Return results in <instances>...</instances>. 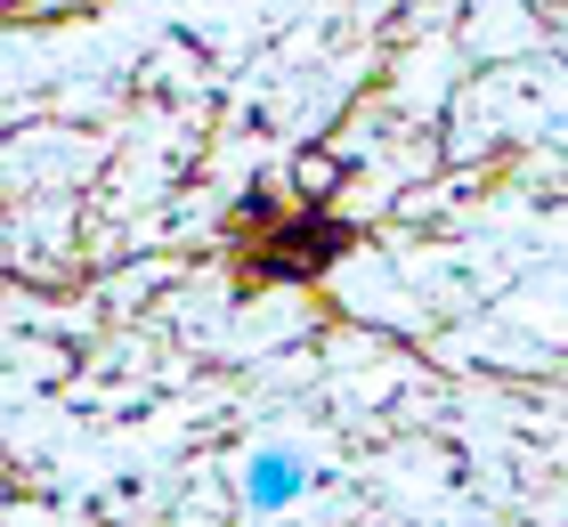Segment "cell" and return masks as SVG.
<instances>
[{"instance_id":"1","label":"cell","mask_w":568,"mask_h":527,"mask_svg":"<svg viewBox=\"0 0 568 527\" xmlns=\"http://www.w3.org/2000/svg\"><path fill=\"white\" fill-rule=\"evenodd\" d=\"M301 495H308V463L293 455V446H261V455L244 463V504L261 519H276L284 504H301Z\"/></svg>"}]
</instances>
